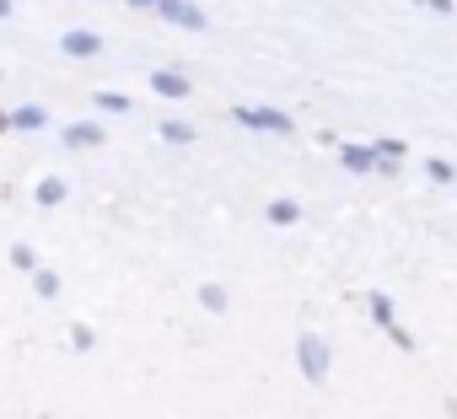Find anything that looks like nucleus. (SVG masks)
Returning <instances> with one entry per match:
<instances>
[{
    "label": "nucleus",
    "instance_id": "nucleus-1",
    "mask_svg": "<svg viewBox=\"0 0 457 419\" xmlns=\"http://www.w3.org/2000/svg\"><path fill=\"white\" fill-rule=\"evenodd\" d=\"M302 371H307L312 382H323V371H328V355H323V344H318V339H302Z\"/></svg>",
    "mask_w": 457,
    "mask_h": 419
},
{
    "label": "nucleus",
    "instance_id": "nucleus-2",
    "mask_svg": "<svg viewBox=\"0 0 457 419\" xmlns=\"http://www.w3.org/2000/svg\"><path fill=\"white\" fill-rule=\"evenodd\" d=\"M156 6H162V17H167V22H183V28H204V17H199L194 6H183V0H156Z\"/></svg>",
    "mask_w": 457,
    "mask_h": 419
},
{
    "label": "nucleus",
    "instance_id": "nucleus-10",
    "mask_svg": "<svg viewBox=\"0 0 457 419\" xmlns=\"http://www.w3.org/2000/svg\"><path fill=\"white\" fill-rule=\"evenodd\" d=\"M6 12H12V0H0V17H6Z\"/></svg>",
    "mask_w": 457,
    "mask_h": 419
},
{
    "label": "nucleus",
    "instance_id": "nucleus-7",
    "mask_svg": "<svg viewBox=\"0 0 457 419\" xmlns=\"http://www.w3.org/2000/svg\"><path fill=\"white\" fill-rule=\"evenodd\" d=\"M12 124H22V129H33V124H44V113H38V108H22V113H17Z\"/></svg>",
    "mask_w": 457,
    "mask_h": 419
},
{
    "label": "nucleus",
    "instance_id": "nucleus-8",
    "mask_svg": "<svg viewBox=\"0 0 457 419\" xmlns=\"http://www.w3.org/2000/svg\"><path fill=\"white\" fill-rule=\"evenodd\" d=\"M162 140H188V124H162Z\"/></svg>",
    "mask_w": 457,
    "mask_h": 419
},
{
    "label": "nucleus",
    "instance_id": "nucleus-9",
    "mask_svg": "<svg viewBox=\"0 0 457 419\" xmlns=\"http://www.w3.org/2000/svg\"><path fill=\"white\" fill-rule=\"evenodd\" d=\"M204 307H215V312H220V307H226V291H215V285H204Z\"/></svg>",
    "mask_w": 457,
    "mask_h": 419
},
{
    "label": "nucleus",
    "instance_id": "nucleus-3",
    "mask_svg": "<svg viewBox=\"0 0 457 419\" xmlns=\"http://www.w3.org/2000/svg\"><path fill=\"white\" fill-rule=\"evenodd\" d=\"M237 119H243V124H259V129H280V135L291 129V119H286V113H237Z\"/></svg>",
    "mask_w": 457,
    "mask_h": 419
},
{
    "label": "nucleus",
    "instance_id": "nucleus-4",
    "mask_svg": "<svg viewBox=\"0 0 457 419\" xmlns=\"http://www.w3.org/2000/svg\"><path fill=\"white\" fill-rule=\"evenodd\" d=\"M65 54H97V38L92 33H65Z\"/></svg>",
    "mask_w": 457,
    "mask_h": 419
},
{
    "label": "nucleus",
    "instance_id": "nucleus-6",
    "mask_svg": "<svg viewBox=\"0 0 457 419\" xmlns=\"http://www.w3.org/2000/svg\"><path fill=\"white\" fill-rule=\"evenodd\" d=\"M97 140H103V135H97V129H87V124H76V129H71V145H97Z\"/></svg>",
    "mask_w": 457,
    "mask_h": 419
},
{
    "label": "nucleus",
    "instance_id": "nucleus-5",
    "mask_svg": "<svg viewBox=\"0 0 457 419\" xmlns=\"http://www.w3.org/2000/svg\"><path fill=\"white\" fill-rule=\"evenodd\" d=\"M151 86H156L162 97H183V92H188V81H183V76H167V70H162V76H156Z\"/></svg>",
    "mask_w": 457,
    "mask_h": 419
},
{
    "label": "nucleus",
    "instance_id": "nucleus-11",
    "mask_svg": "<svg viewBox=\"0 0 457 419\" xmlns=\"http://www.w3.org/2000/svg\"><path fill=\"white\" fill-rule=\"evenodd\" d=\"M135 6H156V0H135Z\"/></svg>",
    "mask_w": 457,
    "mask_h": 419
}]
</instances>
